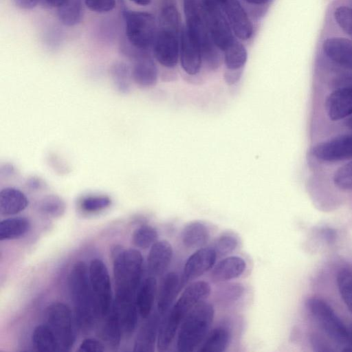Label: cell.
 Instances as JSON below:
<instances>
[{"label":"cell","mask_w":352,"mask_h":352,"mask_svg":"<svg viewBox=\"0 0 352 352\" xmlns=\"http://www.w3.org/2000/svg\"><path fill=\"white\" fill-rule=\"evenodd\" d=\"M179 58L182 69L188 75H196L200 71L202 54L198 43L190 35L186 26L180 33Z\"/></svg>","instance_id":"obj_16"},{"label":"cell","mask_w":352,"mask_h":352,"mask_svg":"<svg viewBox=\"0 0 352 352\" xmlns=\"http://www.w3.org/2000/svg\"><path fill=\"white\" fill-rule=\"evenodd\" d=\"M41 184L40 183L39 180H38V179H36L35 178H32V179H30L29 183H28V185L32 188H39Z\"/></svg>","instance_id":"obj_49"},{"label":"cell","mask_w":352,"mask_h":352,"mask_svg":"<svg viewBox=\"0 0 352 352\" xmlns=\"http://www.w3.org/2000/svg\"><path fill=\"white\" fill-rule=\"evenodd\" d=\"M244 292L243 285L232 283L221 285L216 292V300L221 305H228L239 300Z\"/></svg>","instance_id":"obj_35"},{"label":"cell","mask_w":352,"mask_h":352,"mask_svg":"<svg viewBox=\"0 0 352 352\" xmlns=\"http://www.w3.org/2000/svg\"><path fill=\"white\" fill-rule=\"evenodd\" d=\"M40 0H14L17 7L23 10H30L35 8Z\"/></svg>","instance_id":"obj_47"},{"label":"cell","mask_w":352,"mask_h":352,"mask_svg":"<svg viewBox=\"0 0 352 352\" xmlns=\"http://www.w3.org/2000/svg\"><path fill=\"white\" fill-rule=\"evenodd\" d=\"M111 256L113 266L115 302L120 304L135 302L142 274L143 258L140 252L116 245L111 248Z\"/></svg>","instance_id":"obj_3"},{"label":"cell","mask_w":352,"mask_h":352,"mask_svg":"<svg viewBox=\"0 0 352 352\" xmlns=\"http://www.w3.org/2000/svg\"><path fill=\"white\" fill-rule=\"evenodd\" d=\"M305 304L314 322L331 340L339 345H349V330L324 300L311 297Z\"/></svg>","instance_id":"obj_6"},{"label":"cell","mask_w":352,"mask_h":352,"mask_svg":"<svg viewBox=\"0 0 352 352\" xmlns=\"http://www.w3.org/2000/svg\"><path fill=\"white\" fill-rule=\"evenodd\" d=\"M158 234L156 229L148 225H143L133 232L132 241L141 249L151 247L157 240Z\"/></svg>","instance_id":"obj_36"},{"label":"cell","mask_w":352,"mask_h":352,"mask_svg":"<svg viewBox=\"0 0 352 352\" xmlns=\"http://www.w3.org/2000/svg\"><path fill=\"white\" fill-rule=\"evenodd\" d=\"M334 19L338 26L352 37V8L340 6L335 10Z\"/></svg>","instance_id":"obj_41"},{"label":"cell","mask_w":352,"mask_h":352,"mask_svg":"<svg viewBox=\"0 0 352 352\" xmlns=\"http://www.w3.org/2000/svg\"><path fill=\"white\" fill-rule=\"evenodd\" d=\"M46 324L54 333L60 351H69L76 340L72 315L69 307L63 302H54L45 309Z\"/></svg>","instance_id":"obj_8"},{"label":"cell","mask_w":352,"mask_h":352,"mask_svg":"<svg viewBox=\"0 0 352 352\" xmlns=\"http://www.w3.org/2000/svg\"><path fill=\"white\" fill-rule=\"evenodd\" d=\"M242 71L239 69H227L224 74V79L228 85H234L237 82L241 76Z\"/></svg>","instance_id":"obj_45"},{"label":"cell","mask_w":352,"mask_h":352,"mask_svg":"<svg viewBox=\"0 0 352 352\" xmlns=\"http://www.w3.org/2000/svg\"><path fill=\"white\" fill-rule=\"evenodd\" d=\"M113 305L118 311L122 336L124 338H129L133 333L138 323V311L136 304H120L114 301Z\"/></svg>","instance_id":"obj_28"},{"label":"cell","mask_w":352,"mask_h":352,"mask_svg":"<svg viewBox=\"0 0 352 352\" xmlns=\"http://www.w3.org/2000/svg\"><path fill=\"white\" fill-rule=\"evenodd\" d=\"M210 292V284L204 280L192 282L184 289L161 320L157 341L159 351L168 350L182 320L194 307L209 296Z\"/></svg>","instance_id":"obj_2"},{"label":"cell","mask_w":352,"mask_h":352,"mask_svg":"<svg viewBox=\"0 0 352 352\" xmlns=\"http://www.w3.org/2000/svg\"><path fill=\"white\" fill-rule=\"evenodd\" d=\"M214 310L205 300L194 307L182 320L176 339L179 352L194 351L205 339L212 323Z\"/></svg>","instance_id":"obj_4"},{"label":"cell","mask_w":352,"mask_h":352,"mask_svg":"<svg viewBox=\"0 0 352 352\" xmlns=\"http://www.w3.org/2000/svg\"><path fill=\"white\" fill-rule=\"evenodd\" d=\"M36 208L41 213L45 216L58 217L65 213L66 205L60 197L49 195L38 201Z\"/></svg>","instance_id":"obj_33"},{"label":"cell","mask_w":352,"mask_h":352,"mask_svg":"<svg viewBox=\"0 0 352 352\" xmlns=\"http://www.w3.org/2000/svg\"><path fill=\"white\" fill-rule=\"evenodd\" d=\"M329 94L325 111L331 120L338 121L352 116V86H341Z\"/></svg>","instance_id":"obj_17"},{"label":"cell","mask_w":352,"mask_h":352,"mask_svg":"<svg viewBox=\"0 0 352 352\" xmlns=\"http://www.w3.org/2000/svg\"><path fill=\"white\" fill-rule=\"evenodd\" d=\"M173 253V248L169 241H157L151 247L147 256V270L150 275H162L170 265Z\"/></svg>","instance_id":"obj_22"},{"label":"cell","mask_w":352,"mask_h":352,"mask_svg":"<svg viewBox=\"0 0 352 352\" xmlns=\"http://www.w3.org/2000/svg\"><path fill=\"white\" fill-rule=\"evenodd\" d=\"M216 4L226 17L234 34L242 40L249 39L253 28L239 0H208Z\"/></svg>","instance_id":"obj_13"},{"label":"cell","mask_w":352,"mask_h":352,"mask_svg":"<svg viewBox=\"0 0 352 352\" xmlns=\"http://www.w3.org/2000/svg\"><path fill=\"white\" fill-rule=\"evenodd\" d=\"M186 28L201 48L202 58L211 69L221 65V56L207 26L206 19L197 0H183Z\"/></svg>","instance_id":"obj_5"},{"label":"cell","mask_w":352,"mask_h":352,"mask_svg":"<svg viewBox=\"0 0 352 352\" xmlns=\"http://www.w3.org/2000/svg\"><path fill=\"white\" fill-rule=\"evenodd\" d=\"M334 87L341 86H352V74H344L336 78L333 81Z\"/></svg>","instance_id":"obj_46"},{"label":"cell","mask_w":352,"mask_h":352,"mask_svg":"<svg viewBox=\"0 0 352 352\" xmlns=\"http://www.w3.org/2000/svg\"><path fill=\"white\" fill-rule=\"evenodd\" d=\"M30 228V220L23 217H12L0 222V239H16L24 236Z\"/></svg>","instance_id":"obj_29"},{"label":"cell","mask_w":352,"mask_h":352,"mask_svg":"<svg viewBox=\"0 0 352 352\" xmlns=\"http://www.w3.org/2000/svg\"><path fill=\"white\" fill-rule=\"evenodd\" d=\"M349 345L351 347L352 351V327L349 329Z\"/></svg>","instance_id":"obj_52"},{"label":"cell","mask_w":352,"mask_h":352,"mask_svg":"<svg viewBox=\"0 0 352 352\" xmlns=\"http://www.w3.org/2000/svg\"><path fill=\"white\" fill-rule=\"evenodd\" d=\"M46 3L52 7H56L57 8L63 4L66 0H45Z\"/></svg>","instance_id":"obj_48"},{"label":"cell","mask_w":352,"mask_h":352,"mask_svg":"<svg viewBox=\"0 0 352 352\" xmlns=\"http://www.w3.org/2000/svg\"><path fill=\"white\" fill-rule=\"evenodd\" d=\"M111 203V199L105 195L89 196L81 201L80 207L84 211L93 212L109 207Z\"/></svg>","instance_id":"obj_40"},{"label":"cell","mask_w":352,"mask_h":352,"mask_svg":"<svg viewBox=\"0 0 352 352\" xmlns=\"http://www.w3.org/2000/svg\"><path fill=\"white\" fill-rule=\"evenodd\" d=\"M68 287L74 306L75 323L80 331L89 333L99 320V317L89 268L84 261H78L72 267L68 276Z\"/></svg>","instance_id":"obj_1"},{"label":"cell","mask_w":352,"mask_h":352,"mask_svg":"<svg viewBox=\"0 0 352 352\" xmlns=\"http://www.w3.org/2000/svg\"><path fill=\"white\" fill-rule=\"evenodd\" d=\"M85 6L98 13L111 12L116 7V0H84Z\"/></svg>","instance_id":"obj_42"},{"label":"cell","mask_w":352,"mask_h":352,"mask_svg":"<svg viewBox=\"0 0 352 352\" xmlns=\"http://www.w3.org/2000/svg\"><path fill=\"white\" fill-rule=\"evenodd\" d=\"M246 263L243 258L230 256L219 261L210 272L214 283H220L239 277L245 271Z\"/></svg>","instance_id":"obj_23"},{"label":"cell","mask_w":352,"mask_h":352,"mask_svg":"<svg viewBox=\"0 0 352 352\" xmlns=\"http://www.w3.org/2000/svg\"><path fill=\"white\" fill-rule=\"evenodd\" d=\"M245 1L254 4V5H261L267 3L269 0H245Z\"/></svg>","instance_id":"obj_51"},{"label":"cell","mask_w":352,"mask_h":352,"mask_svg":"<svg viewBox=\"0 0 352 352\" xmlns=\"http://www.w3.org/2000/svg\"><path fill=\"white\" fill-rule=\"evenodd\" d=\"M312 154L320 161L334 162L352 158V134L335 137L316 144Z\"/></svg>","instance_id":"obj_14"},{"label":"cell","mask_w":352,"mask_h":352,"mask_svg":"<svg viewBox=\"0 0 352 352\" xmlns=\"http://www.w3.org/2000/svg\"><path fill=\"white\" fill-rule=\"evenodd\" d=\"M105 350V345L101 340L95 338L85 339L79 346L80 352H102Z\"/></svg>","instance_id":"obj_43"},{"label":"cell","mask_w":352,"mask_h":352,"mask_svg":"<svg viewBox=\"0 0 352 352\" xmlns=\"http://www.w3.org/2000/svg\"><path fill=\"white\" fill-rule=\"evenodd\" d=\"M126 54L133 60L131 74L133 81L144 88L154 86L157 81L158 70L148 50L132 47Z\"/></svg>","instance_id":"obj_12"},{"label":"cell","mask_w":352,"mask_h":352,"mask_svg":"<svg viewBox=\"0 0 352 352\" xmlns=\"http://www.w3.org/2000/svg\"><path fill=\"white\" fill-rule=\"evenodd\" d=\"M200 5L215 45L224 51L234 41L233 31L222 11L214 3L201 0Z\"/></svg>","instance_id":"obj_10"},{"label":"cell","mask_w":352,"mask_h":352,"mask_svg":"<svg viewBox=\"0 0 352 352\" xmlns=\"http://www.w3.org/2000/svg\"><path fill=\"white\" fill-rule=\"evenodd\" d=\"M333 181L341 190L352 189V161L340 166L335 173Z\"/></svg>","instance_id":"obj_39"},{"label":"cell","mask_w":352,"mask_h":352,"mask_svg":"<svg viewBox=\"0 0 352 352\" xmlns=\"http://www.w3.org/2000/svg\"><path fill=\"white\" fill-rule=\"evenodd\" d=\"M323 52L335 63L352 70V41L342 37H331L324 41Z\"/></svg>","instance_id":"obj_20"},{"label":"cell","mask_w":352,"mask_h":352,"mask_svg":"<svg viewBox=\"0 0 352 352\" xmlns=\"http://www.w3.org/2000/svg\"><path fill=\"white\" fill-rule=\"evenodd\" d=\"M137 5L145 6L151 3V0H130Z\"/></svg>","instance_id":"obj_50"},{"label":"cell","mask_w":352,"mask_h":352,"mask_svg":"<svg viewBox=\"0 0 352 352\" xmlns=\"http://www.w3.org/2000/svg\"><path fill=\"white\" fill-rule=\"evenodd\" d=\"M89 272L98 314L100 319L109 313L113 304L109 272L102 260L95 258L90 263Z\"/></svg>","instance_id":"obj_9"},{"label":"cell","mask_w":352,"mask_h":352,"mask_svg":"<svg viewBox=\"0 0 352 352\" xmlns=\"http://www.w3.org/2000/svg\"><path fill=\"white\" fill-rule=\"evenodd\" d=\"M210 239V231L202 222L195 221L188 223L183 228L181 240L183 245L189 249L204 248Z\"/></svg>","instance_id":"obj_26"},{"label":"cell","mask_w":352,"mask_h":352,"mask_svg":"<svg viewBox=\"0 0 352 352\" xmlns=\"http://www.w3.org/2000/svg\"><path fill=\"white\" fill-rule=\"evenodd\" d=\"M28 203L25 194L19 189L7 187L0 191V214L2 216L12 215L23 211Z\"/></svg>","instance_id":"obj_25"},{"label":"cell","mask_w":352,"mask_h":352,"mask_svg":"<svg viewBox=\"0 0 352 352\" xmlns=\"http://www.w3.org/2000/svg\"><path fill=\"white\" fill-rule=\"evenodd\" d=\"M32 341L34 347L38 351H60L58 343L54 333L46 324L38 325L34 328Z\"/></svg>","instance_id":"obj_30"},{"label":"cell","mask_w":352,"mask_h":352,"mask_svg":"<svg viewBox=\"0 0 352 352\" xmlns=\"http://www.w3.org/2000/svg\"><path fill=\"white\" fill-rule=\"evenodd\" d=\"M238 239L233 234L223 233L214 241L212 248L217 257L225 256L232 253L237 247Z\"/></svg>","instance_id":"obj_38"},{"label":"cell","mask_w":352,"mask_h":352,"mask_svg":"<svg viewBox=\"0 0 352 352\" xmlns=\"http://www.w3.org/2000/svg\"><path fill=\"white\" fill-rule=\"evenodd\" d=\"M224 62L227 69H241L245 64L248 54L245 47L237 41H234L224 51Z\"/></svg>","instance_id":"obj_32"},{"label":"cell","mask_w":352,"mask_h":352,"mask_svg":"<svg viewBox=\"0 0 352 352\" xmlns=\"http://www.w3.org/2000/svg\"><path fill=\"white\" fill-rule=\"evenodd\" d=\"M231 339L229 327L221 325L213 329L206 337L199 351L223 352L226 350Z\"/></svg>","instance_id":"obj_27"},{"label":"cell","mask_w":352,"mask_h":352,"mask_svg":"<svg viewBox=\"0 0 352 352\" xmlns=\"http://www.w3.org/2000/svg\"><path fill=\"white\" fill-rule=\"evenodd\" d=\"M82 0H66L58 8V17L62 24L72 27L78 24L83 17Z\"/></svg>","instance_id":"obj_31"},{"label":"cell","mask_w":352,"mask_h":352,"mask_svg":"<svg viewBox=\"0 0 352 352\" xmlns=\"http://www.w3.org/2000/svg\"><path fill=\"white\" fill-rule=\"evenodd\" d=\"M311 343L316 351H330L331 349L329 347L327 343L318 335L313 334L311 336Z\"/></svg>","instance_id":"obj_44"},{"label":"cell","mask_w":352,"mask_h":352,"mask_svg":"<svg viewBox=\"0 0 352 352\" xmlns=\"http://www.w3.org/2000/svg\"><path fill=\"white\" fill-rule=\"evenodd\" d=\"M345 125L348 128L352 129V116L347 120L345 121Z\"/></svg>","instance_id":"obj_53"},{"label":"cell","mask_w":352,"mask_h":352,"mask_svg":"<svg viewBox=\"0 0 352 352\" xmlns=\"http://www.w3.org/2000/svg\"><path fill=\"white\" fill-rule=\"evenodd\" d=\"M217 254L212 248H201L192 254L185 263L182 285L193 280L214 267Z\"/></svg>","instance_id":"obj_15"},{"label":"cell","mask_w":352,"mask_h":352,"mask_svg":"<svg viewBox=\"0 0 352 352\" xmlns=\"http://www.w3.org/2000/svg\"><path fill=\"white\" fill-rule=\"evenodd\" d=\"M125 33L129 44L138 50L152 47L157 30L154 16L146 12L124 10Z\"/></svg>","instance_id":"obj_7"},{"label":"cell","mask_w":352,"mask_h":352,"mask_svg":"<svg viewBox=\"0 0 352 352\" xmlns=\"http://www.w3.org/2000/svg\"><path fill=\"white\" fill-rule=\"evenodd\" d=\"M110 73L117 89L122 93H127L132 79L131 67L125 63L116 62L111 65Z\"/></svg>","instance_id":"obj_34"},{"label":"cell","mask_w":352,"mask_h":352,"mask_svg":"<svg viewBox=\"0 0 352 352\" xmlns=\"http://www.w3.org/2000/svg\"><path fill=\"white\" fill-rule=\"evenodd\" d=\"M181 30L164 26L157 30L152 45L153 53L158 63L165 67L172 68L177 64Z\"/></svg>","instance_id":"obj_11"},{"label":"cell","mask_w":352,"mask_h":352,"mask_svg":"<svg viewBox=\"0 0 352 352\" xmlns=\"http://www.w3.org/2000/svg\"><path fill=\"white\" fill-rule=\"evenodd\" d=\"M157 293L155 276H150L140 284L135 298V304L140 316L145 319L151 314Z\"/></svg>","instance_id":"obj_24"},{"label":"cell","mask_w":352,"mask_h":352,"mask_svg":"<svg viewBox=\"0 0 352 352\" xmlns=\"http://www.w3.org/2000/svg\"><path fill=\"white\" fill-rule=\"evenodd\" d=\"M337 285L342 299L352 314V271L340 270L337 275Z\"/></svg>","instance_id":"obj_37"},{"label":"cell","mask_w":352,"mask_h":352,"mask_svg":"<svg viewBox=\"0 0 352 352\" xmlns=\"http://www.w3.org/2000/svg\"><path fill=\"white\" fill-rule=\"evenodd\" d=\"M182 286V280L176 272H170L163 276L157 293V311L162 316L173 305Z\"/></svg>","instance_id":"obj_21"},{"label":"cell","mask_w":352,"mask_h":352,"mask_svg":"<svg viewBox=\"0 0 352 352\" xmlns=\"http://www.w3.org/2000/svg\"><path fill=\"white\" fill-rule=\"evenodd\" d=\"M162 315L158 311L151 314L139 329L133 345L134 352H153L157 341Z\"/></svg>","instance_id":"obj_18"},{"label":"cell","mask_w":352,"mask_h":352,"mask_svg":"<svg viewBox=\"0 0 352 352\" xmlns=\"http://www.w3.org/2000/svg\"><path fill=\"white\" fill-rule=\"evenodd\" d=\"M97 335L109 349L116 350L119 347L122 336L118 311L113 304L109 313L100 319Z\"/></svg>","instance_id":"obj_19"}]
</instances>
